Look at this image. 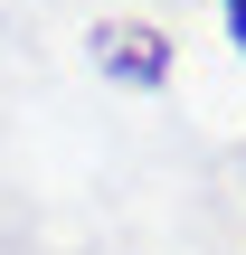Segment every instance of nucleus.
<instances>
[{
  "label": "nucleus",
  "instance_id": "obj_1",
  "mask_svg": "<svg viewBox=\"0 0 246 255\" xmlns=\"http://www.w3.org/2000/svg\"><path fill=\"white\" fill-rule=\"evenodd\" d=\"M95 47H104V66H114V76H133V85H152V76L171 66V47H161L152 28H104Z\"/></svg>",
  "mask_w": 246,
  "mask_h": 255
},
{
  "label": "nucleus",
  "instance_id": "obj_2",
  "mask_svg": "<svg viewBox=\"0 0 246 255\" xmlns=\"http://www.w3.org/2000/svg\"><path fill=\"white\" fill-rule=\"evenodd\" d=\"M228 38H237V47H246V0H228Z\"/></svg>",
  "mask_w": 246,
  "mask_h": 255
}]
</instances>
